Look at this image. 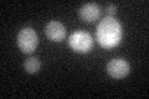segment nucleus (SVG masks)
Wrapping results in <instances>:
<instances>
[{
  "label": "nucleus",
  "instance_id": "7",
  "mask_svg": "<svg viewBox=\"0 0 149 99\" xmlns=\"http://www.w3.org/2000/svg\"><path fill=\"white\" fill-rule=\"evenodd\" d=\"M41 68V62L39 58L36 57H29L27 60H25L24 62V69L26 71L27 73L30 74H35L40 71Z\"/></svg>",
  "mask_w": 149,
  "mask_h": 99
},
{
  "label": "nucleus",
  "instance_id": "6",
  "mask_svg": "<svg viewBox=\"0 0 149 99\" xmlns=\"http://www.w3.org/2000/svg\"><path fill=\"white\" fill-rule=\"evenodd\" d=\"M101 15V8L95 3H87L80 8V16L83 21L93 22Z\"/></svg>",
  "mask_w": 149,
  "mask_h": 99
},
{
  "label": "nucleus",
  "instance_id": "8",
  "mask_svg": "<svg viewBox=\"0 0 149 99\" xmlns=\"http://www.w3.org/2000/svg\"><path fill=\"white\" fill-rule=\"evenodd\" d=\"M106 10H107V12H108L109 15H114V14L117 12V6H116L114 4H109V5H107Z\"/></svg>",
  "mask_w": 149,
  "mask_h": 99
},
{
  "label": "nucleus",
  "instance_id": "2",
  "mask_svg": "<svg viewBox=\"0 0 149 99\" xmlns=\"http://www.w3.org/2000/svg\"><path fill=\"white\" fill-rule=\"evenodd\" d=\"M17 47L24 53H32L39 45V37L32 27H24L19 31L16 37Z\"/></svg>",
  "mask_w": 149,
  "mask_h": 99
},
{
  "label": "nucleus",
  "instance_id": "3",
  "mask_svg": "<svg viewBox=\"0 0 149 99\" xmlns=\"http://www.w3.org/2000/svg\"><path fill=\"white\" fill-rule=\"evenodd\" d=\"M70 47L78 53H87L93 47V39L90 34L85 31H76L68 39Z\"/></svg>",
  "mask_w": 149,
  "mask_h": 99
},
{
  "label": "nucleus",
  "instance_id": "1",
  "mask_svg": "<svg viewBox=\"0 0 149 99\" xmlns=\"http://www.w3.org/2000/svg\"><path fill=\"white\" fill-rule=\"evenodd\" d=\"M123 37V27L118 20L108 16L100 22L96 30V40L103 48L118 46Z\"/></svg>",
  "mask_w": 149,
  "mask_h": 99
},
{
  "label": "nucleus",
  "instance_id": "5",
  "mask_svg": "<svg viewBox=\"0 0 149 99\" xmlns=\"http://www.w3.org/2000/svg\"><path fill=\"white\" fill-rule=\"evenodd\" d=\"M45 35L47 39L54 42H61L66 36V27L62 22L52 20L46 24L45 26Z\"/></svg>",
  "mask_w": 149,
  "mask_h": 99
},
{
  "label": "nucleus",
  "instance_id": "4",
  "mask_svg": "<svg viewBox=\"0 0 149 99\" xmlns=\"http://www.w3.org/2000/svg\"><path fill=\"white\" fill-rule=\"evenodd\" d=\"M107 73L114 79H122L127 77L130 71V66L123 58H113L107 63Z\"/></svg>",
  "mask_w": 149,
  "mask_h": 99
}]
</instances>
